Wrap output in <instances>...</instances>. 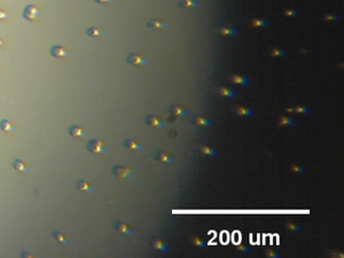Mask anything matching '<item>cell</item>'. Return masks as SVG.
<instances>
[{
    "mask_svg": "<svg viewBox=\"0 0 344 258\" xmlns=\"http://www.w3.org/2000/svg\"><path fill=\"white\" fill-rule=\"evenodd\" d=\"M87 149L90 150L91 153H94V154H102V153L107 151V147L99 139H92L87 144Z\"/></svg>",
    "mask_w": 344,
    "mask_h": 258,
    "instance_id": "1",
    "label": "cell"
},
{
    "mask_svg": "<svg viewBox=\"0 0 344 258\" xmlns=\"http://www.w3.org/2000/svg\"><path fill=\"white\" fill-rule=\"evenodd\" d=\"M40 15V10L33 5H28L24 8L23 17L28 21H36Z\"/></svg>",
    "mask_w": 344,
    "mask_h": 258,
    "instance_id": "2",
    "label": "cell"
},
{
    "mask_svg": "<svg viewBox=\"0 0 344 258\" xmlns=\"http://www.w3.org/2000/svg\"><path fill=\"white\" fill-rule=\"evenodd\" d=\"M113 173L119 179H124L127 178V177H131L133 176L134 171L132 169H129V168H124V166H121V165H116L113 168Z\"/></svg>",
    "mask_w": 344,
    "mask_h": 258,
    "instance_id": "3",
    "label": "cell"
},
{
    "mask_svg": "<svg viewBox=\"0 0 344 258\" xmlns=\"http://www.w3.org/2000/svg\"><path fill=\"white\" fill-rule=\"evenodd\" d=\"M126 61L130 64H133V66H145V64L148 63V60L146 57H143L142 55H139V54H130L127 56Z\"/></svg>",
    "mask_w": 344,
    "mask_h": 258,
    "instance_id": "4",
    "label": "cell"
},
{
    "mask_svg": "<svg viewBox=\"0 0 344 258\" xmlns=\"http://www.w3.org/2000/svg\"><path fill=\"white\" fill-rule=\"evenodd\" d=\"M145 122L148 124V125H150V126H164L165 125V122H163L162 119H160L158 117H156V116H153V115H148V116H146V118H145Z\"/></svg>",
    "mask_w": 344,
    "mask_h": 258,
    "instance_id": "5",
    "label": "cell"
},
{
    "mask_svg": "<svg viewBox=\"0 0 344 258\" xmlns=\"http://www.w3.org/2000/svg\"><path fill=\"white\" fill-rule=\"evenodd\" d=\"M151 247L156 250H160V251H163V253H166L169 250V244L165 243L164 241H162L160 239H155L153 242H151Z\"/></svg>",
    "mask_w": 344,
    "mask_h": 258,
    "instance_id": "6",
    "label": "cell"
},
{
    "mask_svg": "<svg viewBox=\"0 0 344 258\" xmlns=\"http://www.w3.org/2000/svg\"><path fill=\"white\" fill-rule=\"evenodd\" d=\"M114 227L117 231H119V232H122V233H124V234H126V235L132 233V228L127 225V224L123 223V221H116V223L114 224Z\"/></svg>",
    "mask_w": 344,
    "mask_h": 258,
    "instance_id": "7",
    "label": "cell"
},
{
    "mask_svg": "<svg viewBox=\"0 0 344 258\" xmlns=\"http://www.w3.org/2000/svg\"><path fill=\"white\" fill-rule=\"evenodd\" d=\"M51 55L54 57H64L68 55V52L61 46H53L51 48Z\"/></svg>",
    "mask_w": 344,
    "mask_h": 258,
    "instance_id": "8",
    "label": "cell"
},
{
    "mask_svg": "<svg viewBox=\"0 0 344 258\" xmlns=\"http://www.w3.org/2000/svg\"><path fill=\"white\" fill-rule=\"evenodd\" d=\"M69 134L74 138H83L84 136H86V132L78 125H74L69 129Z\"/></svg>",
    "mask_w": 344,
    "mask_h": 258,
    "instance_id": "9",
    "label": "cell"
},
{
    "mask_svg": "<svg viewBox=\"0 0 344 258\" xmlns=\"http://www.w3.org/2000/svg\"><path fill=\"white\" fill-rule=\"evenodd\" d=\"M155 160H158L161 162H166V163H171L173 162V157L168 153L164 151H157L155 154Z\"/></svg>",
    "mask_w": 344,
    "mask_h": 258,
    "instance_id": "10",
    "label": "cell"
},
{
    "mask_svg": "<svg viewBox=\"0 0 344 258\" xmlns=\"http://www.w3.org/2000/svg\"><path fill=\"white\" fill-rule=\"evenodd\" d=\"M124 146H125L126 148H129V149H134V150H140L143 148L140 142L133 140V139H126V140L124 141Z\"/></svg>",
    "mask_w": 344,
    "mask_h": 258,
    "instance_id": "11",
    "label": "cell"
},
{
    "mask_svg": "<svg viewBox=\"0 0 344 258\" xmlns=\"http://www.w3.org/2000/svg\"><path fill=\"white\" fill-rule=\"evenodd\" d=\"M147 25L151 29H165L168 27V24L160 20H149L147 22Z\"/></svg>",
    "mask_w": 344,
    "mask_h": 258,
    "instance_id": "12",
    "label": "cell"
},
{
    "mask_svg": "<svg viewBox=\"0 0 344 258\" xmlns=\"http://www.w3.org/2000/svg\"><path fill=\"white\" fill-rule=\"evenodd\" d=\"M217 32L222 36H233V35H236L237 31H236V29L232 28V27H222V28L217 29Z\"/></svg>",
    "mask_w": 344,
    "mask_h": 258,
    "instance_id": "13",
    "label": "cell"
},
{
    "mask_svg": "<svg viewBox=\"0 0 344 258\" xmlns=\"http://www.w3.org/2000/svg\"><path fill=\"white\" fill-rule=\"evenodd\" d=\"M200 151L202 153L203 155H208V156H217L218 151L215 148H211V147H208V146H200Z\"/></svg>",
    "mask_w": 344,
    "mask_h": 258,
    "instance_id": "14",
    "label": "cell"
},
{
    "mask_svg": "<svg viewBox=\"0 0 344 258\" xmlns=\"http://www.w3.org/2000/svg\"><path fill=\"white\" fill-rule=\"evenodd\" d=\"M13 168H14L16 171H19V172H25V171L28 170L27 164H25L22 160H19V158L13 162Z\"/></svg>",
    "mask_w": 344,
    "mask_h": 258,
    "instance_id": "15",
    "label": "cell"
},
{
    "mask_svg": "<svg viewBox=\"0 0 344 258\" xmlns=\"http://www.w3.org/2000/svg\"><path fill=\"white\" fill-rule=\"evenodd\" d=\"M77 188L79 191H81V192H91L93 189L92 185L90 183H87V181H85V180H79L77 183Z\"/></svg>",
    "mask_w": 344,
    "mask_h": 258,
    "instance_id": "16",
    "label": "cell"
},
{
    "mask_svg": "<svg viewBox=\"0 0 344 258\" xmlns=\"http://www.w3.org/2000/svg\"><path fill=\"white\" fill-rule=\"evenodd\" d=\"M179 6L183 8H193V7H197L198 2L197 0H180Z\"/></svg>",
    "mask_w": 344,
    "mask_h": 258,
    "instance_id": "17",
    "label": "cell"
},
{
    "mask_svg": "<svg viewBox=\"0 0 344 258\" xmlns=\"http://www.w3.org/2000/svg\"><path fill=\"white\" fill-rule=\"evenodd\" d=\"M193 123L196 124V125H200V126H210V125H211V121H210V119L198 117V116L193 118Z\"/></svg>",
    "mask_w": 344,
    "mask_h": 258,
    "instance_id": "18",
    "label": "cell"
},
{
    "mask_svg": "<svg viewBox=\"0 0 344 258\" xmlns=\"http://www.w3.org/2000/svg\"><path fill=\"white\" fill-rule=\"evenodd\" d=\"M231 80L235 84H242V85H248L250 83V80L245 77H241V76L237 75H233L231 76Z\"/></svg>",
    "mask_w": 344,
    "mask_h": 258,
    "instance_id": "19",
    "label": "cell"
},
{
    "mask_svg": "<svg viewBox=\"0 0 344 258\" xmlns=\"http://www.w3.org/2000/svg\"><path fill=\"white\" fill-rule=\"evenodd\" d=\"M234 109H235V113L239 114V115H241V116H251V115L254 114L251 109L244 108V107H241V106H239V107H234Z\"/></svg>",
    "mask_w": 344,
    "mask_h": 258,
    "instance_id": "20",
    "label": "cell"
},
{
    "mask_svg": "<svg viewBox=\"0 0 344 258\" xmlns=\"http://www.w3.org/2000/svg\"><path fill=\"white\" fill-rule=\"evenodd\" d=\"M86 33H87L90 37H94V38H98V37H100V36H102V35H103L102 31H101L100 29L95 28V27H91V28H89L87 30H86Z\"/></svg>",
    "mask_w": 344,
    "mask_h": 258,
    "instance_id": "21",
    "label": "cell"
},
{
    "mask_svg": "<svg viewBox=\"0 0 344 258\" xmlns=\"http://www.w3.org/2000/svg\"><path fill=\"white\" fill-rule=\"evenodd\" d=\"M170 110H171V113L177 115V116H183V115L187 114V110L184 109L183 107H180V106H171Z\"/></svg>",
    "mask_w": 344,
    "mask_h": 258,
    "instance_id": "22",
    "label": "cell"
},
{
    "mask_svg": "<svg viewBox=\"0 0 344 258\" xmlns=\"http://www.w3.org/2000/svg\"><path fill=\"white\" fill-rule=\"evenodd\" d=\"M0 130H2L4 132H8L13 130V124L7 121V119H1L0 121Z\"/></svg>",
    "mask_w": 344,
    "mask_h": 258,
    "instance_id": "23",
    "label": "cell"
},
{
    "mask_svg": "<svg viewBox=\"0 0 344 258\" xmlns=\"http://www.w3.org/2000/svg\"><path fill=\"white\" fill-rule=\"evenodd\" d=\"M218 91H219V93L222 94V95H224V96H231V98L235 96V92H234L233 89H226V87H220V89H218Z\"/></svg>",
    "mask_w": 344,
    "mask_h": 258,
    "instance_id": "24",
    "label": "cell"
},
{
    "mask_svg": "<svg viewBox=\"0 0 344 258\" xmlns=\"http://www.w3.org/2000/svg\"><path fill=\"white\" fill-rule=\"evenodd\" d=\"M267 24H269V22L264 19H255L251 21V25L255 27V28L256 27H266Z\"/></svg>",
    "mask_w": 344,
    "mask_h": 258,
    "instance_id": "25",
    "label": "cell"
},
{
    "mask_svg": "<svg viewBox=\"0 0 344 258\" xmlns=\"http://www.w3.org/2000/svg\"><path fill=\"white\" fill-rule=\"evenodd\" d=\"M287 111H290V113L306 114V113H309V108H304V107H292V108H288Z\"/></svg>",
    "mask_w": 344,
    "mask_h": 258,
    "instance_id": "26",
    "label": "cell"
},
{
    "mask_svg": "<svg viewBox=\"0 0 344 258\" xmlns=\"http://www.w3.org/2000/svg\"><path fill=\"white\" fill-rule=\"evenodd\" d=\"M52 235H53V238L56 240V241H59V242H67V238L63 234H62L61 232H59V231H56V232H53Z\"/></svg>",
    "mask_w": 344,
    "mask_h": 258,
    "instance_id": "27",
    "label": "cell"
},
{
    "mask_svg": "<svg viewBox=\"0 0 344 258\" xmlns=\"http://www.w3.org/2000/svg\"><path fill=\"white\" fill-rule=\"evenodd\" d=\"M192 243H193L194 245L198 247V248H203V247L207 245V242H204V241H202V240L196 238V236H193V238H192Z\"/></svg>",
    "mask_w": 344,
    "mask_h": 258,
    "instance_id": "28",
    "label": "cell"
},
{
    "mask_svg": "<svg viewBox=\"0 0 344 258\" xmlns=\"http://www.w3.org/2000/svg\"><path fill=\"white\" fill-rule=\"evenodd\" d=\"M294 123H295V121H294V119H291V118L280 117V119H279V125H281V126H286V125H291V124H294Z\"/></svg>",
    "mask_w": 344,
    "mask_h": 258,
    "instance_id": "29",
    "label": "cell"
},
{
    "mask_svg": "<svg viewBox=\"0 0 344 258\" xmlns=\"http://www.w3.org/2000/svg\"><path fill=\"white\" fill-rule=\"evenodd\" d=\"M287 53L284 51H280V49H273L271 52V55L272 56H284Z\"/></svg>",
    "mask_w": 344,
    "mask_h": 258,
    "instance_id": "30",
    "label": "cell"
},
{
    "mask_svg": "<svg viewBox=\"0 0 344 258\" xmlns=\"http://www.w3.org/2000/svg\"><path fill=\"white\" fill-rule=\"evenodd\" d=\"M290 169H291V171L297 172V173H301V172H304V171H305L304 168H301V166H298V165H296V164L290 165Z\"/></svg>",
    "mask_w": 344,
    "mask_h": 258,
    "instance_id": "31",
    "label": "cell"
},
{
    "mask_svg": "<svg viewBox=\"0 0 344 258\" xmlns=\"http://www.w3.org/2000/svg\"><path fill=\"white\" fill-rule=\"evenodd\" d=\"M265 255H266V257H280V253H275V251L271 250V249H267L265 251Z\"/></svg>",
    "mask_w": 344,
    "mask_h": 258,
    "instance_id": "32",
    "label": "cell"
},
{
    "mask_svg": "<svg viewBox=\"0 0 344 258\" xmlns=\"http://www.w3.org/2000/svg\"><path fill=\"white\" fill-rule=\"evenodd\" d=\"M287 228L290 231H295V232H298V231H301V226H296L294 225L292 223H289V224H287Z\"/></svg>",
    "mask_w": 344,
    "mask_h": 258,
    "instance_id": "33",
    "label": "cell"
},
{
    "mask_svg": "<svg viewBox=\"0 0 344 258\" xmlns=\"http://www.w3.org/2000/svg\"><path fill=\"white\" fill-rule=\"evenodd\" d=\"M283 14L286 15V16H296V15L298 14V12L294 9H286L283 12Z\"/></svg>",
    "mask_w": 344,
    "mask_h": 258,
    "instance_id": "34",
    "label": "cell"
},
{
    "mask_svg": "<svg viewBox=\"0 0 344 258\" xmlns=\"http://www.w3.org/2000/svg\"><path fill=\"white\" fill-rule=\"evenodd\" d=\"M7 17H8V14L6 13L5 10L0 9V21H5Z\"/></svg>",
    "mask_w": 344,
    "mask_h": 258,
    "instance_id": "35",
    "label": "cell"
},
{
    "mask_svg": "<svg viewBox=\"0 0 344 258\" xmlns=\"http://www.w3.org/2000/svg\"><path fill=\"white\" fill-rule=\"evenodd\" d=\"M237 249L240 250V251H243V253H249L250 249L248 248V247H245V245H242V244H239L237 245Z\"/></svg>",
    "mask_w": 344,
    "mask_h": 258,
    "instance_id": "36",
    "label": "cell"
},
{
    "mask_svg": "<svg viewBox=\"0 0 344 258\" xmlns=\"http://www.w3.org/2000/svg\"><path fill=\"white\" fill-rule=\"evenodd\" d=\"M94 1L98 4H107V2H110L111 0H94Z\"/></svg>",
    "mask_w": 344,
    "mask_h": 258,
    "instance_id": "37",
    "label": "cell"
},
{
    "mask_svg": "<svg viewBox=\"0 0 344 258\" xmlns=\"http://www.w3.org/2000/svg\"><path fill=\"white\" fill-rule=\"evenodd\" d=\"M4 45V40L2 39H0V46H2Z\"/></svg>",
    "mask_w": 344,
    "mask_h": 258,
    "instance_id": "38",
    "label": "cell"
}]
</instances>
